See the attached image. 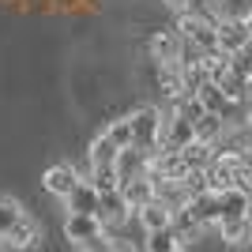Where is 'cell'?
Listing matches in <instances>:
<instances>
[{"label":"cell","mask_w":252,"mask_h":252,"mask_svg":"<svg viewBox=\"0 0 252 252\" xmlns=\"http://www.w3.org/2000/svg\"><path fill=\"white\" fill-rule=\"evenodd\" d=\"M177 34L185 42H192L203 57L219 53V19H207V15H196V11H181L177 15Z\"/></svg>","instance_id":"obj_2"},{"label":"cell","mask_w":252,"mask_h":252,"mask_svg":"<svg viewBox=\"0 0 252 252\" xmlns=\"http://www.w3.org/2000/svg\"><path fill=\"white\" fill-rule=\"evenodd\" d=\"M105 136L113 139V143H117L121 151H125V147H132V121H128V117H117V121H109Z\"/></svg>","instance_id":"obj_20"},{"label":"cell","mask_w":252,"mask_h":252,"mask_svg":"<svg viewBox=\"0 0 252 252\" xmlns=\"http://www.w3.org/2000/svg\"><path fill=\"white\" fill-rule=\"evenodd\" d=\"M249 27H252V11H249Z\"/></svg>","instance_id":"obj_23"},{"label":"cell","mask_w":252,"mask_h":252,"mask_svg":"<svg viewBox=\"0 0 252 252\" xmlns=\"http://www.w3.org/2000/svg\"><path fill=\"white\" fill-rule=\"evenodd\" d=\"M249 196L252 192H245V189H226V192H219V203H222V222H233V219H245L249 215Z\"/></svg>","instance_id":"obj_13"},{"label":"cell","mask_w":252,"mask_h":252,"mask_svg":"<svg viewBox=\"0 0 252 252\" xmlns=\"http://www.w3.org/2000/svg\"><path fill=\"white\" fill-rule=\"evenodd\" d=\"M226 121H222L219 113H203L200 121H196V139H203V143H215V147H219L222 143V136H226Z\"/></svg>","instance_id":"obj_16"},{"label":"cell","mask_w":252,"mask_h":252,"mask_svg":"<svg viewBox=\"0 0 252 252\" xmlns=\"http://www.w3.org/2000/svg\"><path fill=\"white\" fill-rule=\"evenodd\" d=\"M233 64H237V68H241L245 75H252V38H249V45H245V49L237 53V57H233Z\"/></svg>","instance_id":"obj_21"},{"label":"cell","mask_w":252,"mask_h":252,"mask_svg":"<svg viewBox=\"0 0 252 252\" xmlns=\"http://www.w3.org/2000/svg\"><path fill=\"white\" fill-rule=\"evenodd\" d=\"M45 192L49 196H57V200H68L83 181H79V173H75V166H68V162H57V166L45 169V177H42Z\"/></svg>","instance_id":"obj_3"},{"label":"cell","mask_w":252,"mask_h":252,"mask_svg":"<svg viewBox=\"0 0 252 252\" xmlns=\"http://www.w3.org/2000/svg\"><path fill=\"white\" fill-rule=\"evenodd\" d=\"M136 219H139V226H143L147 233H155V230H166V226H173V207H169V203H162V200L155 196L147 207H139V211H136Z\"/></svg>","instance_id":"obj_12"},{"label":"cell","mask_w":252,"mask_h":252,"mask_svg":"<svg viewBox=\"0 0 252 252\" xmlns=\"http://www.w3.org/2000/svg\"><path fill=\"white\" fill-rule=\"evenodd\" d=\"M181 233L173 230V226H166V230H155L147 233V252H181Z\"/></svg>","instance_id":"obj_18"},{"label":"cell","mask_w":252,"mask_h":252,"mask_svg":"<svg viewBox=\"0 0 252 252\" xmlns=\"http://www.w3.org/2000/svg\"><path fill=\"white\" fill-rule=\"evenodd\" d=\"M181 155H185L189 169H207L211 162H215V155H219V147H215V143H203V139H192Z\"/></svg>","instance_id":"obj_17"},{"label":"cell","mask_w":252,"mask_h":252,"mask_svg":"<svg viewBox=\"0 0 252 252\" xmlns=\"http://www.w3.org/2000/svg\"><path fill=\"white\" fill-rule=\"evenodd\" d=\"M64 207H68V215H98V211H102V192H98L91 181H83V185L64 200Z\"/></svg>","instance_id":"obj_8"},{"label":"cell","mask_w":252,"mask_h":252,"mask_svg":"<svg viewBox=\"0 0 252 252\" xmlns=\"http://www.w3.org/2000/svg\"><path fill=\"white\" fill-rule=\"evenodd\" d=\"M147 53L155 64H177L181 57V34L177 27H169V31H155L147 38Z\"/></svg>","instance_id":"obj_5"},{"label":"cell","mask_w":252,"mask_h":252,"mask_svg":"<svg viewBox=\"0 0 252 252\" xmlns=\"http://www.w3.org/2000/svg\"><path fill=\"white\" fill-rule=\"evenodd\" d=\"M192 215L203 222V226H219L222 222V203H219V192H203V196H196V200L189 203Z\"/></svg>","instance_id":"obj_15"},{"label":"cell","mask_w":252,"mask_h":252,"mask_svg":"<svg viewBox=\"0 0 252 252\" xmlns=\"http://www.w3.org/2000/svg\"><path fill=\"white\" fill-rule=\"evenodd\" d=\"M4 241H8L15 252H34V249H42L45 237H42V226H38L34 219H23L19 226H15V230L4 237Z\"/></svg>","instance_id":"obj_11"},{"label":"cell","mask_w":252,"mask_h":252,"mask_svg":"<svg viewBox=\"0 0 252 252\" xmlns=\"http://www.w3.org/2000/svg\"><path fill=\"white\" fill-rule=\"evenodd\" d=\"M249 38H252L249 19H219V45H222V53L237 57V53L249 45Z\"/></svg>","instance_id":"obj_6"},{"label":"cell","mask_w":252,"mask_h":252,"mask_svg":"<svg viewBox=\"0 0 252 252\" xmlns=\"http://www.w3.org/2000/svg\"><path fill=\"white\" fill-rule=\"evenodd\" d=\"M128 121H132V147L147 151V155L162 151L158 143H162V121H166V109H158V105H139V109L128 113Z\"/></svg>","instance_id":"obj_1"},{"label":"cell","mask_w":252,"mask_h":252,"mask_svg":"<svg viewBox=\"0 0 252 252\" xmlns=\"http://www.w3.org/2000/svg\"><path fill=\"white\" fill-rule=\"evenodd\" d=\"M162 4H166L169 11H177V15H181V11H189V4H192V0H162Z\"/></svg>","instance_id":"obj_22"},{"label":"cell","mask_w":252,"mask_h":252,"mask_svg":"<svg viewBox=\"0 0 252 252\" xmlns=\"http://www.w3.org/2000/svg\"><path fill=\"white\" fill-rule=\"evenodd\" d=\"M192 139H196V125L166 113V121H162V143H158V147L162 151H185Z\"/></svg>","instance_id":"obj_7"},{"label":"cell","mask_w":252,"mask_h":252,"mask_svg":"<svg viewBox=\"0 0 252 252\" xmlns=\"http://www.w3.org/2000/svg\"><path fill=\"white\" fill-rule=\"evenodd\" d=\"M219 233H222V241L233 245V249H245V245H252V215H245V219H233V222H219Z\"/></svg>","instance_id":"obj_14"},{"label":"cell","mask_w":252,"mask_h":252,"mask_svg":"<svg viewBox=\"0 0 252 252\" xmlns=\"http://www.w3.org/2000/svg\"><path fill=\"white\" fill-rule=\"evenodd\" d=\"M102 233H105V226H102L98 215H68V219H64V237L72 245H79V249H83L87 241L102 237Z\"/></svg>","instance_id":"obj_4"},{"label":"cell","mask_w":252,"mask_h":252,"mask_svg":"<svg viewBox=\"0 0 252 252\" xmlns=\"http://www.w3.org/2000/svg\"><path fill=\"white\" fill-rule=\"evenodd\" d=\"M117 173H121V181L147 177V173H151V155H147V151H139V147H125L121 158H117Z\"/></svg>","instance_id":"obj_9"},{"label":"cell","mask_w":252,"mask_h":252,"mask_svg":"<svg viewBox=\"0 0 252 252\" xmlns=\"http://www.w3.org/2000/svg\"><path fill=\"white\" fill-rule=\"evenodd\" d=\"M121 196L128 200V207L139 211V207H147L151 200H155L158 192H155V177H132V181H121Z\"/></svg>","instance_id":"obj_10"},{"label":"cell","mask_w":252,"mask_h":252,"mask_svg":"<svg viewBox=\"0 0 252 252\" xmlns=\"http://www.w3.org/2000/svg\"><path fill=\"white\" fill-rule=\"evenodd\" d=\"M23 219H27V211H23L15 200H0V241H4V237H8Z\"/></svg>","instance_id":"obj_19"}]
</instances>
